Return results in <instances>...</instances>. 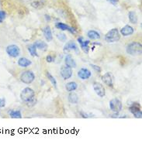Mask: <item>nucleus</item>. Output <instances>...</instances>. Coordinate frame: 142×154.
Here are the masks:
<instances>
[{
	"label": "nucleus",
	"instance_id": "nucleus-3",
	"mask_svg": "<svg viewBox=\"0 0 142 154\" xmlns=\"http://www.w3.org/2000/svg\"><path fill=\"white\" fill-rule=\"evenodd\" d=\"M34 98H35V92L31 88H25L22 90L21 93H20V99L25 103L28 102Z\"/></svg>",
	"mask_w": 142,
	"mask_h": 154
},
{
	"label": "nucleus",
	"instance_id": "nucleus-29",
	"mask_svg": "<svg viewBox=\"0 0 142 154\" xmlns=\"http://www.w3.org/2000/svg\"><path fill=\"white\" fill-rule=\"evenodd\" d=\"M90 66L95 71H96L98 73H100L101 71H102V69H101V67H99V66L95 65V64H90Z\"/></svg>",
	"mask_w": 142,
	"mask_h": 154
},
{
	"label": "nucleus",
	"instance_id": "nucleus-26",
	"mask_svg": "<svg viewBox=\"0 0 142 154\" xmlns=\"http://www.w3.org/2000/svg\"><path fill=\"white\" fill-rule=\"evenodd\" d=\"M46 77H47V78L48 80H49L50 81H51V83L52 84V85L54 86L55 88H57V81H56L55 78L52 76L51 74H50V72H48V71H46Z\"/></svg>",
	"mask_w": 142,
	"mask_h": 154
},
{
	"label": "nucleus",
	"instance_id": "nucleus-21",
	"mask_svg": "<svg viewBox=\"0 0 142 154\" xmlns=\"http://www.w3.org/2000/svg\"><path fill=\"white\" fill-rule=\"evenodd\" d=\"M68 101L71 104H77L79 102V96H78L77 94H75L74 92H70V94L68 95Z\"/></svg>",
	"mask_w": 142,
	"mask_h": 154
},
{
	"label": "nucleus",
	"instance_id": "nucleus-11",
	"mask_svg": "<svg viewBox=\"0 0 142 154\" xmlns=\"http://www.w3.org/2000/svg\"><path fill=\"white\" fill-rule=\"evenodd\" d=\"M102 81L105 85H107L109 87H112L113 84V76L111 73L107 72L102 76Z\"/></svg>",
	"mask_w": 142,
	"mask_h": 154
},
{
	"label": "nucleus",
	"instance_id": "nucleus-6",
	"mask_svg": "<svg viewBox=\"0 0 142 154\" xmlns=\"http://www.w3.org/2000/svg\"><path fill=\"white\" fill-rule=\"evenodd\" d=\"M110 109L115 113H119L122 110L123 105L118 99H113L110 101Z\"/></svg>",
	"mask_w": 142,
	"mask_h": 154
},
{
	"label": "nucleus",
	"instance_id": "nucleus-35",
	"mask_svg": "<svg viewBox=\"0 0 142 154\" xmlns=\"http://www.w3.org/2000/svg\"><path fill=\"white\" fill-rule=\"evenodd\" d=\"M81 115H82V117H83V118H89L90 116H89L88 115L85 114V113H83V112H81Z\"/></svg>",
	"mask_w": 142,
	"mask_h": 154
},
{
	"label": "nucleus",
	"instance_id": "nucleus-32",
	"mask_svg": "<svg viewBox=\"0 0 142 154\" xmlns=\"http://www.w3.org/2000/svg\"><path fill=\"white\" fill-rule=\"evenodd\" d=\"M46 61L48 62V63H52L54 61V57L51 55H47L46 57Z\"/></svg>",
	"mask_w": 142,
	"mask_h": 154
},
{
	"label": "nucleus",
	"instance_id": "nucleus-4",
	"mask_svg": "<svg viewBox=\"0 0 142 154\" xmlns=\"http://www.w3.org/2000/svg\"><path fill=\"white\" fill-rule=\"evenodd\" d=\"M35 79V74L31 71H25L20 75V81L26 85H30Z\"/></svg>",
	"mask_w": 142,
	"mask_h": 154
},
{
	"label": "nucleus",
	"instance_id": "nucleus-33",
	"mask_svg": "<svg viewBox=\"0 0 142 154\" xmlns=\"http://www.w3.org/2000/svg\"><path fill=\"white\" fill-rule=\"evenodd\" d=\"M6 106V99H0V108H4Z\"/></svg>",
	"mask_w": 142,
	"mask_h": 154
},
{
	"label": "nucleus",
	"instance_id": "nucleus-14",
	"mask_svg": "<svg viewBox=\"0 0 142 154\" xmlns=\"http://www.w3.org/2000/svg\"><path fill=\"white\" fill-rule=\"evenodd\" d=\"M91 75H92L91 71L87 68H81L78 72V76L82 80L89 79V77H91Z\"/></svg>",
	"mask_w": 142,
	"mask_h": 154
},
{
	"label": "nucleus",
	"instance_id": "nucleus-19",
	"mask_svg": "<svg viewBox=\"0 0 142 154\" xmlns=\"http://www.w3.org/2000/svg\"><path fill=\"white\" fill-rule=\"evenodd\" d=\"M34 44L35 45L37 49H39L40 50H42V51H46L47 50V47H48L47 44L44 41H42V40H38Z\"/></svg>",
	"mask_w": 142,
	"mask_h": 154
},
{
	"label": "nucleus",
	"instance_id": "nucleus-18",
	"mask_svg": "<svg viewBox=\"0 0 142 154\" xmlns=\"http://www.w3.org/2000/svg\"><path fill=\"white\" fill-rule=\"evenodd\" d=\"M18 65L21 67H27L31 65V61L26 57H20V59L18 60Z\"/></svg>",
	"mask_w": 142,
	"mask_h": 154
},
{
	"label": "nucleus",
	"instance_id": "nucleus-2",
	"mask_svg": "<svg viewBox=\"0 0 142 154\" xmlns=\"http://www.w3.org/2000/svg\"><path fill=\"white\" fill-rule=\"evenodd\" d=\"M120 39H121V35H120L119 30L116 28H113L110 30L105 36V40L107 43H115V42L119 41Z\"/></svg>",
	"mask_w": 142,
	"mask_h": 154
},
{
	"label": "nucleus",
	"instance_id": "nucleus-36",
	"mask_svg": "<svg viewBox=\"0 0 142 154\" xmlns=\"http://www.w3.org/2000/svg\"><path fill=\"white\" fill-rule=\"evenodd\" d=\"M45 20H47V21H50V20H51V17H50V16H48V15H45Z\"/></svg>",
	"mask_w": 142,
	"mask_h": 154
},
{
	"label": "nucleus",
	"instance_id": "nucleus-9",
	"mask_svg": "<svg viewBox=\"0 0 142 154\" xmlns=\"http://www.w3.org/2000/svg\"><path fill=\"white\" fill-rule=\"evenodd\" d=\"M93 88L96 95L100 98H103L106 95V90L103 85L99 82H94L93 83Z\"/></svg>",
	"mask_w": 142,
	"mask_h": 154
},
{
	"label": "nucleus",
	"instance_id": "nucleus-16",
	"mask_svg": "<svg viewBox=\"0 0 142 154\" xmlns=\"http://www.w3.org/2000/svg\"><path fill=\"white\" fill-rule=\"evenodd\" d=\"M65 65L68 66V67H71V68H75L76 67L77 64H76V62L74 60V58L72 57V56L71 54H68L65 58Z\"/></svg>",
	"mask_w": 142,
	"mask_h": 154
},
{
	"label": "nucleus",
	"instance_id": "nucleus-10",
	"mask_svg": "<svg viewBox=\"0 0 142 154\" xmlns=\"http://www.w3.org/2000/svg\"><path fill=\"white\" fill-rule=\"evenodd\" d=\"M63 50L65 53H68V52L72 51V50L75 51L76 53H79V48H78L77 44L75 42L72 41V40H70V41L66 43V44L64 47Z\"/></svg>",
	"mask_w": 142,
	"mask_h": 154
},
{
	"label": "nucleus",
	"instance_id": "nucleus-7",
	"mask_svg": "<svg viewBox=\"0 0 142 154\" xmlns=\"http://www.w3.org/2000/svg\"><path fill=\"white\" fill-rule=\"evenodd\" d=\"M129 111L134 115V116L137 119H141L142 112L141 110V105L138 103H134L131 106L129 107Z\"/></svg>",
	"mask_w": 142,
	"mask_h": 154
},
{
	"label": "nucleus",
	"instance_id": "nucleus-28",
	"mask_svg": "<svg viewBox=\"0 0 142 154\" xmlns=\"http://www.w3.org/2000/svg\"><path fill=\"white\" fill-rule=\"evenodd\" d=\"M36 104H37V99H36V98H34V99H31L30 101H29L28 102L26 103V105H27L28 107H34Z\"/></svg>",
	"mask_w": 142,
	"mask_h": 154
},
{
	"label": "nucleus",
	"instance_id": "nucleus-25",
	"mask_svg": "<svg viewBox=\"0 0 142 154\" xmlns=\"http://www.w3.org/2000/svg\"><path fill=\"white\" fill-rule=\"evenodd\" d=\"M28 51L30 52V55L32 57H38V52H37V47H35L34 44H32V45H29L27 47Z\"/></svg>",
	"mask_w": 142,
	"mask_h": 154
},
{
	"label": "nucleus",
	"instance_id": "nucleus-34",
	"mask_svg": "<svg viewBox=\"0 0 142 154\" xmlns=\"http://www.w3.org/2000/svg\"><path fill=\"white\" fill-rule=\"evenodd\" d=\"M110 2L112 3L113 5H116L118 2V0H110Z\"/></svg>",
	"mask_w": 142,
	"mask_h": 154
},
{
	"label": "nucleus",
	"instance_id": "nucleus-30",
	"mask_svg": "<svg viewBox=\"0 0 142 154\" xmlns=\"http://www.w3.org/2000/svg\"><path fill=\"white\" fill-rule=\"evenodd\" d=\"M6 17V13L3 10H0V20H5Z\"/></svg>",
	"mask_w": 142,
	"mask_h": 154
},
{
	"label": "nucleus",
	"instance_id": "nucleus-17",
	"mask_svg": "<svg viewBox=\"0 0 142 154\" xmlns=\"http://www.w3.org/2000/svg\"><path fill=\"white\" fill-rule=\"evenodd\" d=\"M43 34L47 42L52 41L53 40V34H52V29L50 26H47L44 27V29L43 30Z\"/></svg>",
	"mask_w": 142,
	"mask_h": 154
},
{
	"label": "nucleus",
	"instance_id": "nucleus-31",
	"mask_svg": "<svg viewBox=\"0 0 142 154\" xmlns=\"http://www.w3.org/2000/svg\"><path fill=\"white\" fill-rule=\"evenodd\" d=\"M31 6L34 8H40V6H41V2H32Z\"/></svg>",
	"mask_w": 142,
	"mask_h": 154
},
{
	"label": "nucleus",
	"instance_id": "nucleus-5",
	"mask_svg": "<svg viewBox=\"0 0 142 154\" xmlns=\"http://www.w3.org/2000/svg\"><path fill=\"white\" fill-rule=\"evenodd\" d=\"M6 53L10 57H13V58H16L20 56V49L17 45L15 44H11L9 45L6 47Z\"/></svg>",
	"mask_w": 142,
	"mask_h": 154
},
{
	"label": "nucleus",
	"instance_id": "nucleus-12",
	"mask_svg": "<svg viewBox=\"0 0 142 154\" xmlns=\"http://www.w3.org/2000/svg\"><path fill=\"white\" fill-rule=\"evenodd\" d=\"M55 26L57 27V29H59V30H62V31H68L71 33V34H75L76 33V29L68 26L67 24L63 23H57Z\"/></svg>",
	"mask_w": 142,
	"mask_h": 154
},
{
	"label": "nucleus",
	"instance_id": "nucleus-15",
	"mask_svg": "<svg viewBox=\"0 0 142 154\" xmlns=\"http://www.w3.org/2000/svg\"><path fill=\"white\" fill-rule=\"evenodd\" d=\"M134 30L132 26H130V25H126L123 28H121V35L124 36H128L132 35L134 34Z\"/></svg>",
	"mask_w": 142,
	"mask_h": 154
},
{
	"label": "nucleus",
	"instance_id": "nucleus-22",
	"mask_svg": "<svg viewBox=\"0 0 142 154\" xmlns=\"http://www.w3.org/2000/svg\"><path fill=\"white\" fill-rule=\"evenodd\" d=\"M65 88H66V90L68 92H71V91H74L78 88V85L75 81H71V82H68V83L66 84Z\"/></svg>",
	"mask_w": 142,
	"mask_h": 154
},
{
	"label": "nucleus",
	"instance_id": "nucleus-1",
	"mask_svg": "<svg viewBox=\"0 0 142 154\" xmlns=\"http://www.w3.org/2000/svg\"><path fill=\"white\" fill-rule=\"evenodd\" d=\"M126 50L130 55H141L142 53V45L139 42H132L127 45Z\"/></svg>",
	"mask_w": 142,
	"mask_h": 154
},
{
	"label": "nucleus",
	"instance_id": "nucleus-20",
	"mask_svg": "<svg viewBox=\"0 0 142 154\" xmlns=\"http://www.w3.org/2000/svg\"><path fill=\"white\" fill-rule=\"evenodd\" d=\"M87 36L91 40H99L100 39V34L95 30H89L87 33Z\"/></svg>",
	"mask_w": 142,
	"mask_h": 154
},
{
	"label": "nucleus",
	"instance_id": "nucleus-27",
	"mask_svg": "<svg viewBox=\"0 0 142 154\" xmlns=\"http://www.w3.org/2000/svg\"><path fill=\"white\" fill-rule=\"evenodd\" d=\"M57 39L61 42H65L66 40H67V36H66V35H65V34H63V33H59V34H57Z\"/></svg>",
	"mask_w": 142,
	"mask_h": 154
},
{
	"label": "nucleus",
	"instance_id": "nucleus-8",
	"mask_svg": "<svg viewBox=\"0 0 142 154\" xmlns=\"http://www.w3.org/2000/svg\"><path fill=\"white\" fill-rule=\"evenodd\" d=\"M60 74H61V76L63 77L64 80H68L69 78H71L72 74H73V71H72V68L65 65L61 67Z\"/></svg>",
	"mask_w": 142,
	"mask_h": 154
},
{
	"label": "nucleus",
	"instance_id": "nucleus-24",
	"mask_svg": "<svg viewBox=\"0 0 142 154\" xmlns=\"http://www.w3.org/2000/svg\"><path fill=\"white\" fill-rule=\"evenodd\" d=\"M128 19L130 20V22L133 24H137L138 23V16H137L136 12H134V11H130L128 13Z\"/></svg>",
	"mask_w": 142,
	"mask_h": 154
},
{
	"label": "nucleus",
	"instance_id": "nucleus-13",
	"mask_svg": "<svg viewBox=\"0 0 142 154\" xmlns=\"http://www.w3.org/2000/svg\"><path fill=\"white\" fill-rule=\"evenodd\" d=\"M78 42H79V44L81 46V48L83 51L85 52V53H89L90 41L89 40H84L83 37L81 36V37L78 38Z\"/></svg>",
	"mask_w": 142,
	"mask_h": 154
},
{
	"label": "nucleus",
	"instance_id": "nucleus-37",
	"mask_svg": "<svg viewBox=\"0 0 142 154\" xmlns=\"http://www.w3.org/2000/svg\"><path fill=\"white\" fill-rule=\"evenodd\" d=\"M2 23V20H0V24Z\"/></svg>",
	"mask_w": 142,
	"mask_h": 154
},
{
	"label": "nucleus",
	"instance_id": "nucleus-23",
	"mask_svg": "<svg viewBox=\"0 0 142 154\" xmlns=\"http://www.w3.org/2000/svg\"><path fill=\"white\" fill-rule=\"evenodd\" d=\"M9 115L12 119H21L22 114L20 110H10Z\"/></svg>",
	"mask_w": 142,
	"mask_h": 154
}]
</instances>
